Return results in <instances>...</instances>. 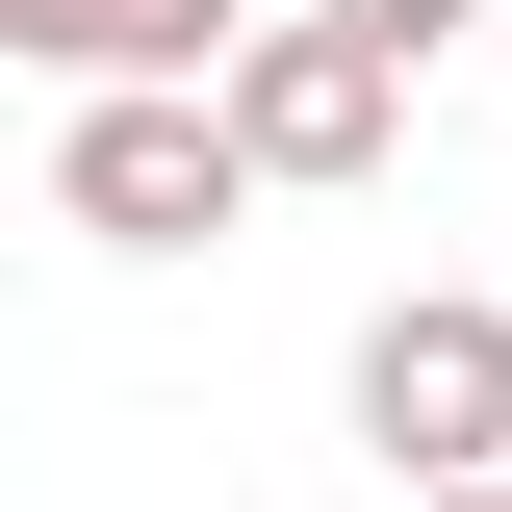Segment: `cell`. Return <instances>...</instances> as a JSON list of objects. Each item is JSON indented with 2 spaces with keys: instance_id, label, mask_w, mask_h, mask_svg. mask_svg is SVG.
Returning a JSON list of instances; mask_svg holds the SVG:
<instances>
[{
  "instance_id": "cell-1",
  "label": "cell",
  "mask_w": 512,
  "mask_h": 512,
  "mask_svg": "<svg viewBox=\"0 0 512 512\" xmlns=\"http://www.w3.org/2000/svg\"><path fill=\"white\" fill-rule=\"evenodd\" d=\"M359 436L384 487H512V282H410L359 333Z\"/></svg>"
},
{
  "instance_id": "cell-2",
  "label": "cell",
  "mask_w": 512,
  "mask_h": 512,
  "mask_svg": "<svg viewBox=\"0 0 512 512\" xmlns=\"http://www.w3.org/2000/svg\"><path fill=\"white\" fill-rule=\"evenodd\" d=\"M231 205H256L231 103H77L52 128V231H103V256H205Z\"/></svg>"
},
{
  "instance_id": "cell-3",
  "label": "cell",
  "mask_w": 512,
  "mask_h": 512,
  "mask_svg": "<svg viewBox=\"0 0 512 512\" xmlns=\"http://www.w3.org/2000/svg\"><path fill=\"white\" fill-rule=\"evenodd\" d=\"M231 154H256V205H282V180H384V154H410V52L256 26V52H231Z\"/></svg>"
},
{
  "instance_id": "cell-4",
  "label": "cell",
  "mask_w": 512,
  "mask_h": 512,
  "mask_svg": "<svg viewBox=\"0 0 512 512\" xmlns=\"http://www.w3.org/2000/svg\"><path fill=\"white\" fill-rule=\"evenodd\" d=\"M0 52H26V77H77V103H231L256 0H0Z\"/></svg>"
},
{
  "instance_id": "cell-5",
  "label": "cell",
  "mask_w": 512,
  "mask_h": 512,
  "mask_svg": "<svg viewBox=\"0 0 512 512\" xmlns=\"http://www.w3.org/2000/svg\"><path fill=\"white\" fill-rule=\"evenodd\" d=\"M308 26H359V52H436V26H487V0H308Z\"/></svg>"
},
{
  "instance_id": "cell-6",
  "label": "cell",
  "mask_w": 512,
  "mask_h": 512,
  "mask_svg": "<svg viewBox=\"0 0 512 512\" xmlns=\"http://www.w3.org/2000/svg\"><path fill=\"white\" fill-rule=\"evenodd\" d=\"M410 512H512V487H410Z\"/></svg>"
}]
</instances>
